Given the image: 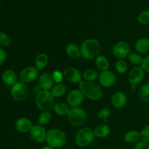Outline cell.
I'll list each match as a JSON object with an SVG mask.
<instances>
[{
	"instance_id": "cell-2",
	"label": "cell",
	"mask_w": 149,
	"mask_h": 149,
	"mask_svg": "<svg viewBox=\"0 0 149 149\" xmlns=\"http://www.w3.org/2000/svg\"><path fill=\"white\" fill-rule=\"evenodd\" d=\"M79 90L84 96L91 100H98L103 97L101 88L93 81H81L79 83Z\"/></svg>"
},
{
	"instance_id": "cell-27",
	"label": "cell",
	"mask_w": 149,
	"mask_h": 149,
	"mask_svg": "<svg viewBox=\"0 0 149 149\" xmlns=\"http://www.w3.org/2000/svg\"><path fill=\"white\" fill-rule=\"evenodd\" d=\"M51 94L54 97H62L66 92L65 86L63 84H57L50 90Z\"/></svg>"
},
{
	"instance_id": "cell-26",
	"label": "cell",
	"mask_w": 149,
	"mask_h": 149,
	"mask_svg": "<svg viewBox=\"0 0 149 149\" xmlns=\"http://www.w3.org/2000/svg\"><path fill=\"white\" fill-rule=\"evenodd\" d=\"M138 95L141 101L145 103L149 102V81L140 87Z\"/></svg>"
},
{
	"instance_id": "cell-35",
	"label": "cell",
	"mask_w": 149,
	"mask_h": 149,
	"mask_svg": "<svg viewBox=\"0 0 149 149\" xmlns=\"http://www.w3.org/2000/svg\"><path fill=\"white\" fill-rule=\"evenodd\" d=\"M140 134L141 141L146 143H149V125L144 127L140 132Z\"/></svg>"
},
{
	"instance_id": "cell-34",
	"label": "cell",
	"mask_w": 149,
	"mask_h": 149,
	"mask_svg": "<svg viewBox=\"0 0 149 149\" xmlns=\"http://www.w3.org/2000/svg\"><path fill=\"white\" fill-rule=\"evenodd\" d=\"M11 43L10 36L4 31H0V45L4 47H8Z\"/></svg>"
},
{
	"instance_id": "cell-40",
	"label": "cell",
	"mask_w": 149,
	"mask_h": 149,
	"mask_svg": "<svg viewBox=\"0 0 149 149\" xmlns=\"http://www.w3.org/2000/svg\"><path fill=\"white\" fill-rule=\"evenodd\" d=\"M42 149H55V148H53L52 147L49 146H44Z\"/></svg>"
},
{
	"instance_id": "cell-41",
	"label": "cell",
	"mask_w": 149,
	"mask_h": 149,
	"mask_svg": "<svg viewBox=\"0 0 149 149\" xmlns=\"http://www.w3.org/2000/svg\"><path fill=\"white\" fill-rule=\"evenodd\" d=\"M0 10H1V4H0Z\"/></svg>"
},
{
	"instance_id": "cell-19",
	"label": "cell",
	"mask_w": 149,
	"mask_h": 149,
	"mask_svg": "<svg viewBox=\"0 0 149 149\" xmlns=\"http://www.w3.org/2000/svg\"><path fill=\"white\" fill-rule=\"evenodd\" d=\"M135 50L139 54H146L149 52V39L141 38L136 42L135 45Z\"/></svg>"
},
{
	"instance_id": "cell-22",
	"label": "cell",
	"mask_w": 149,
	"mask_h": 149,
	"mask_svg": "<svg viewBox=\"0 0 149 149\" xmlns=\"http://www.w3.org/2000/svg\"><path fill=\"white\" fill-rule=\"evenodd\" d=\"M95 137L99 138H105L108 137L110 134L111 130L107 125H100L96 127L94 130Z\"/></svg>"
},
{
	"instance_id": "cell-8",
	"label": "cell",
	"mask_w": 149,
	"mask_h": 149,
	"mask_svg": "<svg viewBox=\"0 0 149 149\" xmlns=\"http://www.w3.org/2000/svg\"><path fill=\"white\" fill-rule=\"evenodd\" d=\"M144 77H145V71L141 67V65H137L130 71L128 80L132 88H135L143 80Z\"/></svg>"
},
{
	"instance_id": "cell-14",
	"label": "cell",
	"mask_w": 149,
	"mask_h": 149,
	"mask_svg": "<svg viewBox=\"0 0 149 149\" xmlns=\"http://www.w3.org/2000/svg\"><path fill=\"white\" fill-rule=\"evenodd\" d=\"M99 82L103 87L109 88L112 87L116 82V76L112 71L109 70L102 71L99 74Z\"/></svg>"
},
{
	"instance_id": "cell-23",
	"label": "cell",
	"mask_w": 149,
	"mask_h": 149,
	"mask_svg": "<svg viewBox=\"0 0 149 149\" xmlns=\"http://www.w3.org/2000/svg\"><path fill=\"white\" fill-rule=\"evenodd\" d=\"M124 139L127 143H134L139 142V140L141 139V134L140 132L137 130H129L125 132L124 135Z\"/></svg>"
},
{
	"instance_id": "cell-38",
	"label": "cell",
	"mask_w": 149,
	"mask_h": 149,
	"mask_svg": "<svg viewBox=\"0 0 149 149\" xmlns=\"http://www.w3.org/2000/svg\"><path fill=\"white\" fill-rule=\"evenodd\" d=\"M134 149H149L148 143L143 142V141H139L135 144Z\"/></svg>"
},
{
	"instance_id": "cell-20",
	"label": "cell",
	"mask_w": 149,
	"mask_h": 149,
	"mask_svg": "<svg viewBox=\"0 0 149 149\" xmlns=\"http://www.w3.org/2000/svg\"><path fill=\"white\" fill-rule=\"evenodd\" d=\"M65 52L69 58L72 59H78L81 56L80 48L74 43H69L65 47Z\"/></svg>"
},
{
	"instance_id": "cell-9",
	"label": "cell",
	"mask_w": 149,
	"mask_h": 149,
	"mask_svg": "<svg viewBox=\"0 0 149 149\" xmlns=\"http://www.w3.org/2000/svg\"><path fill=\"white\" fill-rule=\"evenodd\" d=\"M39 77V70L33 66H28L23 68L19 74V79L21 81L28 84L31 83Z\"/></svg>"
},
{
	"instance_id": "cell-7",
	"label": "cell",
	"mask_w": 149,
	"mask_h": 149,
	"mask_svg": "<svg viewBox=\"0 0 149 149\" xmlns=\"http://www.w3.org/2000/svg\"><path fill=\"white\" fill-rule=\"evenodd\" d=\"M10 93L13 98L16 101H23L27 98L29 90L26 83L21 81H17L10 89Z\"/></svg>"
},
{
	"instance_id": "cell-29",
	"label": "cell",
	"mask_w": 149,
	"mask_h": 149,
	"mask_svg": "<svg viewBox=\"0 0 149 149\" xmlns=\"http://www.w3.org/2000/svg\"><path fill=\"white\" fill-rule=\"evenodd\" d=\"M83 78L85 81H93L97 79L99 77V74L94 69H87L82 74Z\"/></svg>"
},
{
	"instance_id": "cell-28",
	"label": "cell",
	"mask_w": 149,
	"mask_h": 149,
	"mask_svg": "<svg viewBox=\"0 0 149 149\" xmlns=\"http://www.w3.org/2000/svg\"><path fill=\"white\" fill-rule=\"evenodd\" d=\"M51 119H52V114L50 111H44L39 114L37 119V123L40 126H43V125H47L50 122Z\"/></svg>"
},
{
	"instance_id": "cell-5",
	"label": "cell",
	"mask_w": 149,
	"mask_h": 149,
	"mask_svg": "<svg viewBox=\"0 0 149 149\" xmlns=\"http://www.w3.org/2000/svg\"><path fill=\"white\" fill-rule=\"evenodd\" d=\"M94 130L92 128L83 127L78 130L75 135V142L77 146L84 148L90 146L94 140Z\"/></svg>"
},
{
	"instance_id": "cell-39",
	"label": "cell",
	"mask_w": 149,
	"mask_h": 149,
	"mask_svg": "<svg viewBox=\"0 0 149 149\" xmlns=\"http://www.w3.org/2000/svg\"><path fill=\"white\" fill-rule=\"evenodd\" d=\"M6 58H7V54H6L5 51L2 48L0 47V65H2L5 62Z\"/></svg>"
},
{
	"instance_id": "cell-12",
	"label": "cell",
	"mask_w": 149,
	"mask_h": 149,
	"mask_svg": "<svg viewBox=\"0 0 149 149\" xmlns=\"http://www.w3.org/2000/svg\"><path fill=\"white\" fill-rule=\"evenodd\" d=\"M84 97V95L79 89L72 90L67 95V104L71 107H79L82 103Z\"/></svg>"
},
{
	"instance_id": "cell-25",
	"label": "cell",
	"mask_w": 149,
	"mask_h": 149,
	"mask_svg": "<svg viewBox=\"0 0 149 149\" xmlns=\"http://www.w3.org/2000/svg\"><path fill=\"white\" fill-rule=\"evenodd\" d=\"M69 109L68 104L63 103V102L55 103L53 107L54 111L58 116H67L68 111H69Z\"/></svg>"
},
{
	"instance_id": "cell-21",
	"label": "cell",
	"mask_w": 149,
	"mask_h": 149,
	"mask_svg": "<svg viewBox=\"0 0 149 149\" xmlns=\"http://www.w3.org/2000/svg\"><path fill=\"white\" fill-rule=\"evenodd\" d=\"M48 61H49V58L46 53L45 52L39 53L35 59V67L39 71H42L47 65Z\"/></svg>"
},
{
	"instance_id": "cell-4",
	"label": "cell",
	"mask_w": 149,
	"mask_h": 149,
	"mask_svg": "<svg viewBox=\"0 0 149 149\" xmlns=\"http://www.w3.org/2000/svg\"><path fill=\"white\" fill-rule=\"evenodd\" d=\"M46 142L53 148H61L66 142V135L61 130L53 128L47 132Z\"/></svg>"
},
{
	"instance_id": "cell-31",
	"label": "cell",
	"mask_w": 149,
	"mask_h": 149,
	"mask_svg": "<svg viewBox=\"0 0 149 149\" xmlns=\"http://www.w3.org/2000/svg\"><path fill=\"white\" fill-rule=\"evenodd\" d=\"M127 58L128 61L132 64H135V65H139V64L141 65V63L143 62V58L139 53H137V52L130 53Z\"/></svg>"
},
{
	"instance_id": "cell-17",
	"label": "cell",
	"mask_w": 149,
	"mask_h": 149,
	"mask_svg": "<svg viewBox=\"0 0 149 149\" xmlns=\"http://www.w3.org/2000/svg\"><path fill=\"white\" fill-rule=\"evenodd\" d=\"M54 80L52 79V74L48 73L42 74L39 78V85L43 90H51L54 87Z\"/></svg>"
},
{
	"instance_id": "cell-32",
	"label": "cell",
	"mask_w": 149,
	"mask_h": 149,
	"mask_svg": "<svg viewBox=\"0 0 149 149\" xmlns=\"http://www.w3.org/2000/svg\"><path fill=\"white\" fill-rule=\"evenodd\" d=\"M138 23L142 25L149 24V10H144L139 13L137 17Z\"/></svg>"
},
{
	"instance_id": "cell-30",
	"label": "cell",
	"mask_w": 149,
	"mask_h": 149,
	"mask_svg": "<svg viewBox=\"0 0 149 149\" xmlns=\"http://www.w3.org/2000/svg\"><path fill=\"white\" fill-rule=\"evenodd\" d=\"M116 71L119 74H125L128 69L127 63L124 59H119L116 61V65H115Z\"/></svg>"
},
{
	"instance_id": "cell-1",
	"label": "cell",
	"mask_w": 149,
	"mask_h": 149,
	"mask_svg": "<svg viewBox=\"0 0 149 149\" xmlns=\"http://www.w3.org/2000/svg\"><path fill=\"white\" fill-rule=\"evenodd\" d=\"M81 56L84 59L92 60L98 56L100 45L98 41L95 39H87L82 42L80 47Z\"/></svg>"
},
{
	"instance_id": "cell-11",
	"label": "cell",
	"mask_w": 149,
	"mask_h": 149,
	"mask_svg": "<svg viewBox=\"0 0 149 149\" xmlns=\"http://www.w3.org/2000/svg\"><path fill=\"white\" fill-rule=\"evenodd\" d=\"M130 47L125 42H119L113 46V54L118 59H125L130 55Z\"/></svg>"
},
{
	"instance_id": "cell-13",
	"label": "cell",
	"mask_w": 149,
	"mask_h": 149,
	"mask_svg": "<svg viewBox=\"0 0 149 149\" xmlns=\"http://www.w3.org/2000/svg\"><path fill=\"white\" fill-rule=\"evenodd\" d=\"M63 76L68 81L70 82L79 84L82 81L83 76L81 71L76 68L73 67H68L65 68L63 71Z\"/></svg>"
},
{
	"instance_id": "cell-37",
	"label": "cell",
	"mask_w": 149,
	"mask_h": 149,
	"mask_svg": "<svg viewBox=\"0 0 149 149\" xmlns=\"http://www.w3.org/2000/svg\"><path fill=\"white\" fill-rule=\"evenodd\" d=\"M141 67L143 68L145 72L149 73V55L145 57L143 60V62L141 63Z\"/></svg>"
},
{
	"instance_id": "cell-33",
	"label": "cell",
	"mask_w": 149,
	"mask_h": 149,
	"mask_svg": "<svg viewBox=\"0 0 149 149\" xmlns=\"http://www.w3.org/2000/svg\"><path fill=\"white\" fill-rule=\"evenodd\" d=\"M111 115V109L108 106H105V107L102 108L97 113V118L100 119H103V120L107 121L108 118Z\"/></svg>"
},
{
	"instance_id": "cell-15",
	"label": "cell",
	"mask_w": 149,
	"mask_h": 149,
	"mask_svg": "<svg viewBox=\"0 0 149 149\" xmlns=\"http://www.w3.org/2000/svg\"><path fill=\"white\" fill-rule=\"evenodd\" d=\"M15 126V129L18 132H22V133H27L30 132L33 125H32V122L30 119L22 117L16 120Z\"/></svg>"
},
{
	"instance_id": "cell-18",
	"label": "cell",
	"mask_w": 149,
	"mask_h": 149,
	"mask_svg": "<svg viewBox=\"0 0 149 149\" xmlns=\"http://www.w3.org/2000/svg\"><path fill=\"white\" fill-rule=\"evenodd\" d=\"M1 79L6 85L12 87L17 81V76L13 70L8 69L3 72Z\"/></svg>"
},
{
	"instance_id": "cell-16",
	"label": "cell",
	"mask_w": 149,
	"mask_h": 149,
	"mask_svg": "<svg viewBox=\"0 0 149 149\" xmlns=\"http://www.w3.org/2000/svg\"><path fill=\"white\" fill-rule=\"evenodd\" d=\"M127 98L123 92L118 91L113 94L111 97V103L113 107L117 109H122L126 105Z\"/></svg>"
},
{
	"instance_id": "cell-10",
	"label": "cell",
	"mask_w": 149,
	"mask_h": 149,
	"mask_svg": "<svg viewBox=\"0 0 149 149\" xmlns=\"http://www.w3.org/2000/svg\"><path fill=\"white\" fill-rule=\"evenodd\" d=\"M47 131L42 126L39 125H33L29 132L31 139L34 142L41 143L46 141Z\"/></svg>"
},
{
	"instance_id": "cell-36",
	"label": "cell",
	"mask_w": 149,
	"mask_h": 149,
	"mask_svg": "<svg viewBox=\"0 0 149 149\" xmlns=\"http://www.w3.org/2000/svg\"><path fill=\"white\" fill-rule=\"evenodd\" d=\"M52 79H53L54 81L57 84H61L63 79V74L61 71H58V70H55L52 72Z\"/></svg>"
},
{
	"instance_id": "cell-6",
	"label": "cell",
	"mask_w": 149,
	"mask_h": 149,
	"mask_svg": "<svg viewBox=\"0 0 149 149\" xmlns=\"http://www.w3.org/2000/svg\"><path fill=\"white\" fill-rule=\"evenodd\" d=\"M68 122L74 126H81L87 120V113L81 107H71L67 114Z\"/></svg>"
},
{
	"instance_id": "cell-3",
	"label": "cell",
	"mask_w": 149,
	"mask_h": 149,
	"mask_svg": "<svg viewBox=\"0 0 149 149\" xmlns=\"http://www.w3.org/2000/svg\"><path fill=\"white\" fill-rule=\"evenodd\" d=\"M36 107L42 112L50 111L54 107V97L49 90H42L36 94L35 99Z\"/></svg>"
},
{
	"instance_id": "cell-24",
	"label": "cell",
	"mask_w": 149,
	"mask_h": 149,
	"mask_svg": "<svg viewBox=\"0 0 149 149\" xmlns=\"http://www.w3.org/2000/svg\"><path fill=\"white\" fill-rule=\"evenodd\" d=\"M95 65L97 69L101 71H104L109 69V61L104 55H98L95 58Z\"/></svg>"
}]
</instances>
